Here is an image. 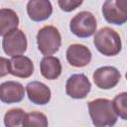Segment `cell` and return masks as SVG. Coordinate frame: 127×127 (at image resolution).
<instances>
[{
	"instance_id": "1",
	"label": "cell",
	"mask_w": 127,
	"mask_h": 127,
	"mask_svg": "<svg viewBox=\"0 0 127 127\" xmlns=\"http://www.w3.org/2000/svg\"><path fill=\"white\" fill-rule=\"evenodd\" d=\"M87 105L88 112L94 126L106 127L116 124L118 116L113 109L111 100L107 98H96L89 101Z\"/></svg>"
},
{
	"instance_id": "2",
	"label": "cell",
	"mask_w": 127,
	"mask_h": 127,
	"mask_svg": "<svg viewBox=\"0 0 127 127\" xmlns=\"http://www.w3.org/2000/svg\"><path fill=\"white\" fill-rule=\"evenodd\" d=\"M93 44L96 50L106 57L116 56L122 49V42L119 34L109 27L101 28L95 33Z\"/></svg>"
},
{
	"instance_id": "3",
	"label": "cell",
	"mask_w": 127,
	"mask_h": 127,
	"mask_svg": "<svg viewBox=\"0 0 127 127\" xmlns=\"http://www.w3.org/2000/svg\"><path fill=\"white\" fill-rule=\"evenodd\" d=\"M37 45L39 51L44 56L56 54L62 45L60 31L54 26H45L41 28L37 34Z\"/></svg>"
},
{
	"instance_id": "4",
	"label": "cell",
	"mask_w": 127,
	"mask_h": 127,
	"mask_svg": "<svg viewBox=\"0 0 127 127\" xmlns=\"http://www.w3.org/2000/svg\"><path fill=\"white\" fill-rule=\"evenodd\" d=\"M97 28V23L94 15L88 11L77 13L69 22L70 32L78 38L91 37Z\"/></svg>"
},
{
	"instance_id": "5",
	"label": "cell",
	"mask_w": 127,
	"mask_h": 127,
	"mask_svg": "<svg viewBox=\"0 0 127 127\" xmlns=\"http://www.w3.org/2000/svg\"><path fill=\"white\" fill-rule=\"evenodd\" d=\"M102 14L110 24H125L127 21V0H105L102 5Z\"/></svg>"
},
{
	"instance_id": "6",
	"label": "cell",
	"mask_w": 127,
	"mask_h": 127,
	"mask_svg": "<svg viewBox=\"0 0 127 127\" xmlns=\"http://www.w3.org/2000/svg\"><path fill=\"white\" fill-rule=\"evenodd\" d=\"M27 38L25 33L20 29H15L6 34L2 40V48L6 55L14 57L23 55L27 50Z\"/></svg>"
},
{
	"instance_id": "7",
	"label": "cell",
	"mask_w": 127,
	"mask_h": 127,
	"mask_svg": "<svg viewBox=\"0 0 127 127\" xmlns=\"http://www.w3.org/2000/svg\"><path fill=\"white\" fill-rule=\"evenodd\" d=\"M90 89L91 83L88 77L83 73H75L70 75L65 83V92L73 99L85 98Z\"/></svg>"
},
{
	"instance_id": "8",
	"label": "cell",
	"mask_w": 127,
	"mask_h": 127,
	"mask_svg": "<svg viewBox=\"0 0 127 127\" xmlns=\"http://www.w3.org/2000/svg\"><path fill=\"white\" fill-rule=\"evenodd\" d=\"M92 78L98 88L111 89L119 83L121 79V73L115 66L105 65L98 67L93 72Z\"/></svg>"
},
{
	"instance_id": "9",
	"label": "cell",
	"mask_w": 127,
	"mask_h": 127,
	"mask_svg": "<svg viewBox=\"0 0 127 127\" xmlns=\"http://www.w3.org/2000/svg\"><path fill=\"white\" fill-rule=\"evenodd\" d=\"M24 96L25 89L20 82L8 80L0 84V101L3 103H18L24 99Z\"/></svg>"
},
{
	"instance_id": "10",
	"label": "cell",
	"mask_w": 127,
	"mask_h": 127,
	"mask_svg": "<svg viewBox=\"0 0 127 127\" xmlns=\"http://www.w3.org/2000/svg\"><path fill=\"white\" fill-rule=\"evenodd\" d=\"M92 59L90 50L81 44H72L66 50V60L74 67H83L87 65Z\"/></svg>"
},
{
	"instance_id": "11",
	"label": "cell",
	"mask_w": 127,
	"mask_h": 127,
	"mask_svg": "<svg viewBox=\"0 0 127 127\" xmlns=\"http://www.w3.org/2000/svg\"><path fill=\"white\" fill-rule=\"evenodd\" d=\"M27 96L29 100L37 105H45L51 100V89L41 81H31L26 85Z\"/></svg>"
},
{
	"instance_id": "12",
	"label": "cell",
	"mask_w": 127,
	"mask_h": 127,
	"mask_svg": "<svg viewBox=\"0 0 127 127\" xmlns=\"http://www.w3.org/2000/svg\"><path fill=\"white\" fill-rule=\"evenodd\" d=\"M27 13L34 22H42L49 19L53 13V5L50 0H29Z\"/></svg>"
},
{
	"instance_id": "13",
	"label": "cell",
	"mask_w": 127,
	"mask_h": 127,
	"mask_svg": "<svg viewBox=\"0 0 127 127\" xmlns=\"http://www.w3.org/2000/svg\"><path fill=\"white\" fill-rule=\"evenodd\" d=\"M34 72V64L32 60L23 55H17L10 60L9 73L20 78H28Z\"/></svg>"
},
{
	"instance_id": "14",
	"label": "cell",
	"mask_w": 127,
	"mask_h": 127,
	"mask_svg": "<svg viewBox=\"0 0 127 127\" xmlns=\"http://www.w3.org/2000/svg\"><path fill=\"white\" fill-rule=\"evenodd\" d=\"M41 74L49 79H57L62 73V64L59 58L53 56H45L40 63Z\"/></svg>"
},
{
	"instance_id": "15",
	"label": "cell",
	"mask_w": 127,
	"mask_h": 127,
	"mask_svg": "<svg viewBox=\"0 0 127 127\" xmlns=\"http://www.w3.org/2000/svg\"><path fill=\"white\" fill-rule=\"evenodd\" d=\"M19 26V17L17 13L9 8L0 9V36H5Z\"/></svg>"
},
{
	"instance_id": "16",
	"label": "cell",
	"mask_w": 127,
	"mask_h": 127,
	"mask_svg": "<svg viewBox=\"0 0 127 127\" xmlns=\"http://www.w3.org/2000/svg\"><path fill=\"white\" fill-rule=\"evenodd\" d=\"M26 112L22 108H12L4 115V125L7 127H18L23 125Z\"/></svg>"
},
{
	"instance_id": "17",
	"label": "cell",
	"mask_w": 127,
	"mask_h": 127,
	"mask_svg": "<svg viewBox=\"0 0 127 127\" xmlns=\"http://www.w3.org/2000/svg\"><path fill=\"white\" fill-rule=\"evenodd\" d=\"M49 124L47 116L42 112H30L26 113L25 118L23 120L24 127H47Z\"/></svg>"
},
{
	"instance_id": "18",
	"label": "cell",
	"mask_w": 127,
	"mask_h": 127,
	"mask_svg": "<svg viewBox=\"0 0 127 127\" xmlns=\"http://www.w3.org/2000/svg\"><path fill=\"white\" fill-rule=\"evenodd\" d=\"M112 106L117 116H119L123 120L127 119V93L126 92H121L117 94L112 100Z\"/></svg>"
},
{
	"instance_id": "19",
	"label": "cell",
	"mask_w": 127,
	"mask_h": 127,
	"mask_svg": "<svg viewBox=\"0 0 127 127\" xmlns=\"http://www.w3.org/2000/svg\"><path fill=\"white\" fill-rule=\"evenodd\" d=\"M83 0H58L60 8L64 12H71L82 4Z\"/></svg>"
},
{
	"instance_id": "20",
	"label": "cell",
	"mask_w": 127,
	"mask_h": 127,
	"mask_svg": "<svg viewBox=\"0 0 127 127\" xmlns=\"http://www.w3.org/2000/svg\"><path fill=\"white\" fill-rule=\"evenodd\" d=\"M10 69V60L0 57V77H3L9 73Z\"/></svg>"
}]
</instances>
